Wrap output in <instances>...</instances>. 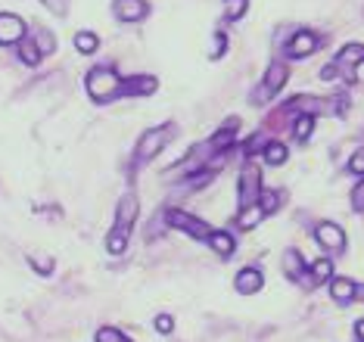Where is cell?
I'll use <instances>...</instances> for the list:
<instances>
[{"instance_id": "6", "label": "cell", "mask_w": 364, "mask_h": 342, "mask_svg": "<svg viewBox=\"0 0 364 342\" xmlns=\"http://www.w3.org/2000/svg\"><path fill=\"white\" fill-rule=\"evenodd\" d=\"M259 196H262V171H259V165L250 162L243 169V174H240V208L255 205Z\"/></svg>"}, {"instance_id": "5", "label": "cell", "mask_w": 364, "mask_h": 342, "mask_svg": "<svg viewBox=\"0 0 364 342\" xmlns=\"http://www.w3.org/2000/svg\"><path fill=\"white\" fill-rule=\"evenodd\" d=\"M165 221H168L171 228L184 230L187 237H196V240H209L212 237L209 224L200 221V218H193V215H187V212H181V208H171V212H165Z\"/></svg>"}, {"instance_id": "13", "label": "cell", "mask_w": 364, "mask_h": 342, "mask_svg": "<svg viewBox=\"0 0 364 342\" xmlns=\"http://www.w3.org/2000/svg\"><path fill=\"white\" fill-rule=\"evenodd\" d=\"M330 274H333V262H330V258H318V262L311 264V271H305L302 283H309V287H318V283L330 280Z\"/></svg>"}, {"instance_id": "29", "label": "cell", "mask_w": 364, "mask_h": 342, "mask_svg": "<svg viewBox=\"0 0 364 342\" xmlns=\"http://www.w3.org/2000/svg\"><path fill=\"white\" fill-rule=\"evenodd\" d=\"M171 327H175V321H171L168 314H159V318H156V330L159 333H171Z\"/></svg>"}, {"instance_id": "32", "label": "cell", "mask_w": 364, "mask_h": 342, "mask_svg": "<svg viewBox=\"0 0 364 342\" xmlns=\"http://www.w3.org/2000/svg\"><path fill=\"white\" fill-rule=\"evenodd\" d=\"M47 6H50V10L56 13V16H63L65 13V6H69V0H44Z\"/></svg>"}, {"instance_id": "9", "label": "cell", "mask_w": 364, "mask_h": 342, "mask_svg": "<svg viewBox=\"0 0 364 342\" xmlns=\"http://www.w3.org/2000/svg\"><path fill=\"white\" fill-rule=\"evenodd\" d=\"M22 38H26V22L13 13H0V47L19 44Z\"/></svg>"}, {"instance_id": "22", "label": "cell", "mask_w": 364, "mask_h": 342, "mask_svg": "<svg viewBox=\"0 0 364 342\" xmlns=\"http://www.w3.org/2000/svg\"><path fill=\"white\" fill-rule=\"evenodd\" d=\"M311 128H314V115H299L296 119V124H293V134H296V140H309L311 137Z\"/></svg>"}, {"instance_id": "30", "label": "cell", "mask_w": 364, "mask_h": 342, "mask_svg": "<svg viewBox=\"0 0 364 342\" xmlns=\"http://www.w3.org/2000/svg\"><path fill=\"white\" fill-rule=\"evenodd\" d=\"M225 47H228V38L225 35H215V44H212V56H215V60L225 53Z\"/></svg>"}, {"instance_id": "24", "label": "cell", "mask_w": 364, "mask_h": 342, "mask_svg": "<svg viewBox=\"0 0 364 342\" xmlns=\"http://www.w3.org/2000/svg\"><path fill=\"white\" fill-rule=\"evenodd\" d=\"M259 205L264 208V215L277 212V205H280V193H274V190H262V196H259Z\"/></svg>"}, {"instance_id": "28", "label": "cell", "mask_w": 364, "mask_h": 342, "mask_svg": "<svg viewBox=\"0 0 364 342\" xmlns=\"http://www.w3.org/2000/svg\"><path fill=\"white\" fill-rule=\"evenodd\" d=\"M352 205L358 208V212H364V181L358 183V187L352 190Z\"/></svg>"}, {"instance_id": "17", "label": "cell", "mask_w": 364, "mask_h": 342, "mask_svg": "<svg viewBox=\"0 0 364 342\" xmlns=\"http://www.w3.org/2000/svg\"><path fill=\"white\" fill-rule=\"evenodd\" d=\"M262 218H264V208H262L259 203H255V205H246L243 212L237 215V228H240V230H252Z\"/></svg>"}, {"instance_id": "26", "label": "cell", "mask_w": 364, "mask_h": 342, "mask_svg": "<svg viewBox=\"0 0 364 342\" xmlns=\"http://www.w3.org/2000/svg\"><path fill=\"white\" fill-rule=\"evenodd\" d=\"M97 342H131V339L112 327H103V330H97Z\"/></svg>"}, {"instance_id": "4", "label": "cell", "mask_w": 364, "mask_h": 342, "mask_svg": "<svg viewBox=\"0 0 364 342\" xmlns=\"http://www.w3.org/2000/svg\"><path fill=\"white\" fill-rule=\"evenodd\" d=\"M287 78H289V69H287V63H280L274 60L268 65V72H264V78H262V87L255 90V103H264V100H271L274 94H280V87L287 85Z\"/></svg>"}, {"instance_id": "19", "label": "cell", "mask_w": 364, "mask_h": 342, "mask_svg": "<svg viewBox=\"0 0 364 342\" xmlns=\"http://www.w3.org/2000/svg\"><path fill=\"white\" fill-rule=\"evenodd\" d=\"M156 90V78H128L125 81V97L128 94H153Z\"/></svg>"}, {"instance_id": "15", "label": "cell", "mask_w": 364, "mask_h": 342, "mask_svg": "<svg viewBox=\"0 0 364 342\" xmlns=\"http://www.w3.org/2000/svg\"><path fill=\"white\" fill-rule=\"evenodd\" d=\"M284 274L289 280H299V283L305 277V262H302V255L296 252V249H287L284 252Z\"/></svg>"}, {"instance_id": "16", "label": "cell", "mask_w": 364, "mask_h": 342, "mask_svg": "<svg viewBox=\"0 0 364 342\" xmlns=\"http://www.w3.org/2000/svg\"><path fill=\"white\" fill-rule=\"evenodd\" d=\"M212 249H215V255H221V258H230V252H234V237L225 230H212V237L205 240Z\"/></svg>"}, {"instance_id": "10", "label": "cell", "mask_w": 364, "mask_h": 342, "mask_svg": "<svg viewBox=\"0 0 364 342\" xmlns=\"http://www.w3.org/2000/svg\"><path fill=\"white\" fill-rule=\"evenodd\" d=\"M361 63H364V44H349L339 50V56H336V69L346 72V81H352V69Z\"/></svg>"}, {"instance_id": "25", "label": "cell", "mask_w": 364, "mask_h": 342, "mask_svg": "<svg viewBox=\"0 0 364 342\" xmlns=\"http://www.w3.org/2000/svg\"><path fill=\"white\" fill-rule=\"evenodd\" d=\"M35 44H38V50H41V56H47V53H53V50H56V41H53L50 31H38V35H35Z\"/></svg>"}, {"instance_id": "2", "label": "cell", "mask_w": 364, "mask_h": 342, "mask_svg": "<svg viewBox=\"0 0 364 342\" xmlns=\"http://www.w3.org/2000/svg\"><path fill=\"white\" fill-rule=\"evenodd\" d=\"M87 94H90V100H97V103H112V100L125 97V81L112 69H90Z\"/></svg>"}, {"instance_id": "11", "label": "cell", "mask_w": 364, "mask_h": 342, "mask_svg": "<svg viewBox=\"0 0 364 342\" xmlns=\"http://www.w3.org/2000/svg\"><path fill=\"white\" fill-rule=\"evenodd\" d=\"M146 13H150L146 0H115V16L122 22H140Z\"/></svg>"}, {"instance_id": "23", "label": "cell", "mask_w": 364, "mask_h": 342, "mask_svg": "<svg viewBox=\"0 0 364 342\" xmlns=\"http://www.w3.org/2000/svg\"><path fill=\"white\" fill-rule=\"evenodd\" d=\"M75 47L81 50V53H94V50L100 47V41H97V35H90V31H78V35H75Z\"/></svg>"}, {"instance_id": "18", "label": "cell", "mask_w": 364, "mask_h": 342, "mask_svg": "<svg viewBox=\"0 0 364 342\" xmlns=\"http://www.w3.org/2000/svg\"><path fill=\"white\" fill-rule=\"evenodd\" d=\"M262 156H264V162L268 165H284L287 162V146L284 144H264V149H262Z\"/></svg>"}, {"instance_id": "33", "label": "cell", "mask_w": 364, "mask_h": 342, "mask_svg": "<svg viewBox=\"0 0 364 342\" xmlns=\"http://www.w3.org/2000/svg\"><path fill=\"white\" fill-rule=\"evenodd\" d=\"M355 336H358V342H364V321L355 324Z\"/></svg>"}, {"instance_id": "8", "label": "cell", "mask_w": 364, "mask_h": 342, "mask_svg": "<svg viewBox=\"0 0 364 342\" xmlns=\"http://www.w3.org/2000/svg\"><path fill=\"white\" fill-rule=\"evenodd\" d=\"M314 240H318V243L324 246L330 255L346 252V233L339 230L336 224H330V221H324V224H318V228H314Z\"/></svg>"}, {"instance_id": "14", "label": "cell", "mask_w": 364, "mask_h": 342, "mask_svg": "<svg viewBox=\"0 0 364 342\" xmlns=\"http://www.w3.org/2000/svg\"><path fill=\"white\" fill-rule=\"evenodd\" d=\"M262 274L259 271H255V268H243V271H240L237 274V289H240V293H243V296H252V293H259V289H262Z\"/></svg>"}, {"instance_id": "27", "label": "cell", "mask_w": 364, "mask_h": 342, "mask_svg": "<svg viewBox=\"0 0 364 342\" xmlns=\"http://www.w3.org/2000/svg\"><path fill=\"white\" fill-rule=\"evenodd\" d=\"M349 171L352 174H364V149H355V156L349 159Z\"/></svg>"}, {"instance_id": "20", "label": "cell", "mask_w": 364, "mask_h": 342, "mask_svg": "<svg viewBox=\"0 0 364 342\" xmlns=\"http://www.w3.org/2000/svg\"><path fill=\"white\" fill-rule=\"evenodd\" d=\"M19 56H22V63L26 65H38L41 63V50H38V44H31L28 38L19 41Z\"/></svg>"}, {"instance_id": "7", "label": "cell", "mask_w": 364, "mask_h": 342, "mask_svg": "<svg viewBox=\"0 0 364 342\" xmlns=\"http://www.w3.org/2000/svg\"><path fill=\"white\" fill-rule=\"evenodd\" d=\"M318 47H321V35H314V31H296L287 44V56L289 60H305V56H311Z\"/></svg>"}, {"instance_id": "1", "label": "cell", "mask_w": 364, "mask_h": 342, "mask_svg": "<svg viewBox=\"0 0 364 342\" xmlns=\"http://www.w3.org/2000/svg\"><path fill=\"white\" fill-rule=\"evenodd\" d=\"M134 221H137V196L134 193H125V196H122V203H119V212H115V228L109 233V240H106V246H109L112 255L125 252Z\"/></svg>"}, {"instance_id": "3", "label": "cell", "mask_w": 364, "mask_h": 342, "mask_svg": "<svg viewBox=\"0 0 364 342\" xmlns=\"http://www.w3.org/2000/svg\"><path fill=\"white\" fill-rule=\"evenodd\" d=\"M171 137H175V128H171V124H162V128H153V131H146V134L137 140L134 159H137V162H153L156 156L162 153V146L168 144Z\"/></svg>"}, {"instance_id": "21", "label": "cell", "mask_w": 364, "mask_h": 342, "mask_svg": "<svg viewBox=\"0 0 364 342\" xmlns=\"http://www.w3.org/2000/svg\"><path fill=\"white\" fill-rule=\"evenodd\" d=\"M246 6H250V0H225V19L228 22H237L246 16Z\"/></svg>"}, {"instance_id": "31", "label": "cell", "mask_w": 364, "mask_h": 342, "mask_svg": "<svg viewBox=\"0 0 364 342\" xmlns=\"http://www.w3.org/2000/svg\"><path fill=\"white\" fill-rule=\"evenodd\" d=\"M31 262H35V268H38L41 274H50V271H53V262H50V258H31Z\"/></svg>"}, {"instance_id": "12", "label": "cell", "mask_w": 364, "mask_h": 342, "mask_svg": "<svg viewBox=\"0 0 364 342\" xmlns=\"http://www.w3.org/2000/svg\"><path fill=\"white\" fill-rule=\"evenodd\" d=\"M330 296H333L336 305H349L355 296H358V283L349 280V277H336L330 280Z\"/></svg>"}]
</instances>
